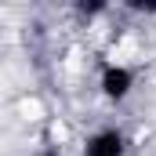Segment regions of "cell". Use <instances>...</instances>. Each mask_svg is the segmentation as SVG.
Returning a JSON list of instances; mask_svg holds the SVG:
<instances>
[{
  "label": "cell",
  "mask_w": 156,
  "mask_h": 156,
  "mask_svg": "<svg viewBox=\"0 0 156 156\" xmlns=\"http://www.w3.org/2000/svg\"><path fill=\"white\" fill-rule=\"evenodd\" d=\"M87 156H120L123 153V134L120 131H102V134H94L91 142H87Z\"/></svg>",
  "instance_id": "1"
}]
</instances>
